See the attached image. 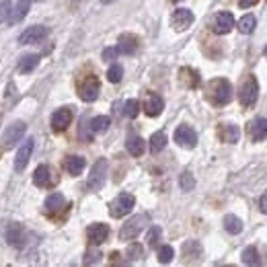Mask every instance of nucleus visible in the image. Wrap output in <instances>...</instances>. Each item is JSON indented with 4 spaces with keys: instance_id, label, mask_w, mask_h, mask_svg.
I'll use <instances>...</instances> for the list:
<instances>
[{
    "instance_id": "nucleus-13",
    "label": "nucleus",
    "mask_w": 267,
    "mask_h": 267,
    "mask_svg": "<svg viewBox=\"0 0 267 267\" xmlns=\"http://www.w3.org/2000/svg\"><path fill=\"white\" fill-rule=\"evenodd\" d=\"M72 117H74V113H72L70 107L58 109V111L51 115V128H54L56 132H64V130L72 124Z\"/></svg>"
},
{
    "instance_id": "nucleus-24",
    "label": "nucleus",
    "mask_w": 267,
    "mask_h": 267,
    "mask_svg": "<svg viewBox=\"0 0 267 267\" xmlns=\"http://www.w3.org/2000/svg\"><path fill=\"white\" fill-rule=\"evenodd\" d=\"M37 64H39V56L29 54V56L21 58V62H19V72L29 74V72H33V70L37 68Z\"/></svg>"
},
{
    "instance_id": "nucleus-3",
    "label": "nucleus",
    "mask_w": 267,
    "mask_h": 267,
    "mask_svg": "<svg viewBox=\"0 0 267 267\" xmlns=\"http://www.w3.org/2000/svg\"><path fill=\"white\" fill-rule=\"evenodd\" d=\"M107 171H109L107 158H99V161L93 165L91 175H88V181H86L88 189H91V191L103 189V185H105V181H107Z\"/></svg>"
},
{
    "instance_id": "nucleus-10",
    "label": "nucleus",
    "mask_w": 267,
    "mask_h": 267,
    "mask_svg": "<svg viewBox=\"0 0 267 267\" xmlns=\"http://www.w3.org/2000/svg\"><path fill=\"white\" fill-rule=\"evenodd\" d=\"M193 21H195V17L189 9H177L171 17V25L175 31H185V29H189L193 25Z\"/></svg>"
},
{
    "instance_id": "nucleus-6",
    "label": "nucleus",
    "mask_w": 267,
    "mask_h": 267,
    "mask_svg": "<svg viewBox=\"0 0 267 267\" xmlns=\"http://www.w3.org/2000/svg\"><path fill=\"white\" fill-rule=\"evenodd\" d=\"M99 91H101V84H99V78L97 76H86L82 80V84L78 86V95L84 103H93L97 101L99 97Z\"/></svg>"
},
{
    "instance_id": "nucleus-20",
    "label": "nucleus",
    "mask_w": 267,
    "mask_h": 267,
    "mask_svg": "<svg viewBox=\"0 0 267 267\" xmlns=\"http://www.w3.org/2000/svg\"><path fill=\"white\" fill-rule=\"evenodd\" d=\"M241 138V130L239 126H234V124H222L220 126V140L226 142V144H236Z\"/></svg>"
},
{
    "instance_id": "nucleus-47",
    "label": "nucleus",
    "mask_w": 267,
    "mask_h": 267,
    "mask_svg": "<svg viewBox=\"0 0 267 267\" xmlns=\"http://www.w3.org/2000/svg\"><path fill=\"white\" fill-rule=\"evenodd\" d=\"M31 3H33V0H31Z\"/></svg>"
},
{
    "instance_id": "nucleus-14",
    "label": "nucleus",
    "mask_w": 267,
    "mask_h": 267,
    "mask_svg": "<svg viewBox=\"0 0 267 267\" xmlns=\"http://www.w3.org/2000/svg\"><path fill=\"white\" fill-rule=\"evenodd\" d=\"M33 138H27L25 142H23V146L19 148V152H17V156H15V171H25V167H27V163H29V158H31V152H33Z\"/></svg>"
},
{
    "instance_id": "nucleus-29",
    "label": "nucleus",
    "mask_w": 267,
    "mask_h": 267,
    "mask_svg": "<svg viewBox=\"0 0 267 267\" xmlns=\"http://www.w3.org/2000/svg\"><path fill=\"white\" fill-rule=\"evenodd\" d=\"M183 255L187 257V261H195L201 257V245L197 241H189L183 245Z\"/></svg>"
},
{
    "instance_id": "nucleus-15",
    "label": "nucleus",
    "mask_w": 267,
    "mask_h": 267,
    "mask_svg": "<svg viewBox=\"0 0 267 267\" xmlns=\"http://www.w3.org/2000/svg\"><path fill=\"white\" fill-rule=\"evenodd\" d=\"M33 183L37 187H41V189H47V187H51L56 183V177H54V173H51V169L47 165H39L35 169V173H33Z\"/></svg>"
},
{
    "instance_id": "nucleus-17",
    "label": "nucleus",
    "mask_w": 267,
    "mask_h": 267,
    "mask_svg": "<svg viewBox=\"0 0 267 267\" xmlns=\"http://www.w3.org/2000/svg\"><path fill=\"white\" fill-rule=\"evenodd\" d=\"M249 136L253 142H261L267 138V120L265 117H255L249 122Z\"/></svg>"
},
{
    "instance_id": "nucleus-1",
    "label": "nucleus",
    "mask_w": 267,
    "mask_h": 267,
    "mask_svg": "<svg viewBox=\"0 0 267 267\" xmlns=\"http://www.w3.org/2000/svg\"><path fill=\"white\" fill-rule=\"evenodd\" d=\"M205 99L212 105H228L232 101V84L226 78H214L205 84Z\"/></svg>"
},
{
    "instance_id": "nucleus-42",
    "label": "nucleus",
    "mask_w": 267,
    "mask_h": 267,
    "mask_svg": "<svg viewBox=\"0 0 267 267\" xmlns=\"http://www.w3.org/2000/svg\"><path fill=\"white\" fill-rule=\"evenodd\" d=\"M259 210L263 212V214H267V191L261 195V199H259Z\"/></svg>"
},
{
    "instance_id": "nucleus-26",
    "label": "nucleus",
    "mask_w": 267,
    "mask_h": 267,
    "mask_svg": "<svg viewBox=\"0 0 267 267\" xmlns=\"http://www.w3.org/2000/svg\"><path fill=\"white\" fill-rule=\"evenodd\" d=\"M109 126H111V120L107 115H99V117H93L91 120V132L93 134H103V132H107L109 130Z\"/></svg>"
},
{
    "instance_id": "nucleus-31",
    "label": "nucleus",
    "mask_w": 267,
    "mask_h": 267,
    "mask_svg": "<svg viewBox=\"0 0 267 267\" xmlns=\"http://www.w3.org/2000/svg\"><path fill=\"white\" fill-rule=\"evenodd\" d=\"M179 74H181V80L185 82V86L195 88V86L199 84V74H197L195 70H191V68H183Z\"/></svg>"
},
{
    "instance_id": "nucleus-44",
    "label": "nucleus",
    "mask_w": 267,
    "mask_h": 267,
    "mask_svg": "<svg viewBox=\"0 0 267 267\" xmlns=\"http://www.w3.org/2000/svg\"><path fill=\"white\" fill-rule=\"evenodd\" d=\"M101 3H103V5H113L115 0H101Z\"/></svg>"
},
{
    "instance_id": "nucleus-27",
    "label": "nucleus",
    "mask_w": 267,
    "mask_h": 267,
    "mask_svg": "<svg viewBox=\"0 0 267 267\" xmlns=\"http://www.w3.org/2000/svg\"><path fill=\"white\" fill-rule=\"evenodd\" d=\"M165 146H167V134L165 132H154L150 136V152L158 154L161 150H165Z\"/></svg>"
},
{
    "instance_id": "nucleus-12",
    "label": "nucleus",
    "mask_w": 267,
    "mask_h": 267,
    "mask_svg": "<svg viewBox=\"0 0 267 267\" xmlns=\"http://www.w3.org/2000/svg\"><path fill=\"white\" fill-rule=\"evenodd\" d=\"M175 142L183 148H195L197 146V134L189 126H179L175 130Z\"/></svg>"
},
{
    "instance_id": "nucleus-9",
    "label": "nucleus",
    "mask_w": 267,
    "mask_h": 267,
    "mask_svg": "<svg viewBox=\"0 0 267 267\" xmlns=\"http://www.w3.org/2000/svg\"><path fill=\"white\" fill-rule=\"evenodd\" d=\"M45 35H47V29H45L43 25H33V27H27L25 31L19 35V43H21V45L39 43Z\"/></svg>"
},
{
    "instance_id": "nucleus-39",
    "label": "nucleus",
    "mask_w": 267,
    "mask_h": 267,
    "mask_svg": "<svg viewBox=\"0 0 267 267\" xmlns=\"http://www.w3.org/2000/svg\"><path fill=\"white\" fill-rule=\"evenodd\" d=\"M142 255H144L142 245H138V243L130 245V249H128V261H138V259H142Z\"/></svg>"
},
{
    "instance_id": "nucleus-34",
    "label": "nucleus",
    "mask_w": 267,
    "mask_h": 267,
    "mask_svg": "<svg viewBox=\"0 0 267 267\" xmlns=\"http://www.w3.org/2000/svg\"><path fill=\"white\" fill-rule=\"evenodd\" d=\"M138 113H140V103H138L136 99H130V101L124 103V115H126V117L134 120V117H136Z\"/></svg>"
},
{
    "instance_id": "nucleus-8",
    "label": "nucleus",
    "mask_w": 267,
    "mask_h": 267,
    "mask_svg": "<svg viewBox=\"0 0 267 267\" xmlns=\"http://www.w3.org/2000/svg\"><path fill=\"white\" fill-rule=\"evenodd\" d=\"M25 132H27V124H25V122H15L13 126H9V130H7L5 136H3V148H13V146H17V144L25 138Z\"/></svg>"
},
{
    "instance_id": "nucleus-22",
    "label": "nucleus",
    "mask_w": 267,
    "mask_h": 267,
    "mask_svg": "<svg viewBox=\"0 0 267 267\" xmlns=\"http://www.w3.org/2000/svg\"><path fill=\"white\" fill-rule=\"evenodd\" d=\"M126 148H128V152H130L132 156H142V154H144V150H146V142H144L140 136L132 134V136H128Z\"/></svg>"
},
{
    "instance_id": "nucleus-36",
    "label": "nucleus",
    "mask_w": 267,
    "mask_h": 267,
    "mask_svg": "<svg viewBox=\"0 0 267 267\" xmlns=\"http://www.w3.org/2000/svg\"><path fill=\"white\" fill-rule=\"evenodd\" d=\"M122 76H124V68H122L120 64H113V66L107 70V80L113 82V84H115V82H120Z\"/></svg>"
},
{
    "instance_id": "nucleus-4",
    "label": "nucleus",
    "mask_w": 267,
    "mask_h": 267,
    "mask_svg": "<svg viewBox=\"0 0 267 267\" xmlns=\"http://www.w3.org/2000/svg\"><path fill=\"white\" fill-rule=\"evenodd\" d=\"M259 97V84H257V78L255 76H247L243 82H241V88H239V101L243 107H253L255 101Z\"/></svg>"
},
{
    "instance_id": "nucleus-33",
    "label": "nucleus",
    "mask_w": 267,
    "mask_h": 267,
    "mask_svg": "<svg viewBox=\"0 0 267 267\" xmlns=\"http://www.w3.org/2000/svg\"><path fill=\"white\" fill-rule=\"evenodd\" d=\"M161 236H163V228L161 226H152L150 230H148V234H146V243H148V247H156L158 245V241H161Z\"/></svg>"
},
{
    "instance_id": "nucleus-2",
    "label": "nucleus",
    "mask_w": 267,
    "mask_h": 267,
    "mask_svg": "<svg viewBox=\"0 0 267 267\" xmlns=\"http://www.w3.org/2000/svg\"><path fill=\"white\" fill-rule=\"evenodd\" d=\"M148 224H150V216H148V214H138V216L130 218L120 230V239L122 241H134Z\"/></svg>"
},
{
    "instance_id": "nucleus-45",
    "label": "nucleus",
    "mask_w": 267,
    "mask_h": 267,
    "mask_svg": "<svg viewBox=\"0 0 267 267\" xmlns=\"http://www.w3.org/2000/svg\"><path fill=\"white\" fill-rule=\"evenodd\" d=\"M263 54H265V58H267V45H265V49H263Z\"/></svg>"
},
{
    "instance_id": "nucleus-18",
    "label": "nucleus",
    "mask_w": 267,
    "mask_h": 267,
    "mask_svg": "<svg viewBox=\"0 0 267 267\" xmlns=\"http://www.w3.org/2000/svg\"><path fill=\"white\" fill-rule=\"evenodd\" d=\"M138 45H140V39H138L136 35L124 33V35L120 37V41H117V51L124 54V56H132V54H136Z\"/></svg>"
},
{
    "instance_id": "nucleus-25",
    "label": "nucleus",
    "mask_w": 267,
    "mask_h": 267,
    "mask_svg": "<svg viewBox=\"0 0 267 267\" xmlns=\"http://www.w3.org/2000/svg\"><path fill=\"white\" fill-rule=\"evenodd\" d=\"M224 228L230 234H241L243 232V220L234 214H228V216H224Z\"/></svg>"
},
{
    "instance_id": "nucleus-32",
    "label": "nucleus",
    "mask_w": 267,
    "mask_h": 267,
    "mask_svg": "<svg viewBox=\"0 0 267 267\" xmlns=\"http://www.w3.org/2000/svg\"><path fill=\"white\" fill-rule=\"evenodd\" d=\"M241 259H243L245 265H259V263H261V257H259L257 247H247V249L243 251Z\"/></svg>"
},
{
    "instance_id": "nucleus-30",
    "label": "nucleus",
    "mask_w": 267,
    "mask_h": 267,
    "mask_svg": "<svg viewBox=\"0 0 267 267\" xmlns=\"http://www.w3.org/2000/svg\"><path fill=\"white\" fill-rule=\"evenodd\" d=\"M255 27H257V19L253 15H245L241 21H239V31L243 35H251L255 31Z\"/></svg>"
},
{
    "instance_id": "nucleus-37",
    "label": "nucleus",
    "mask_w": 267,
    "mask_h": 267,
    "mask_svg": "<svg viewBox=\"0 0 267 267\" xmlns=\"http://www.w3.org/2000/svg\"><path fill=\"white\" fill-rule=\"evenodd\" d=\"M11 13H13V3H11V0H3V3H0V23L9 21Z\"/></svg>"
},
{
    "instance_id": "nucleus-21",
    "label": "nucleus",
    "mask_w": 267,
    "mask_h": 267,
    "mask_svg": "<svg viewBox=\"0 0 267 267\" xmlns=\"http://www.w3.org/2000/svg\"><path fill=\"white\" fill-rule=\"evenodd\" d=\"M64 207H66V197L62 193H51V195H47V199H45V212L58 214V212H62Z\"/></svg>"
},
{
    "instance_id": "nucleus-7",
    "label": "nucleus",
    "mask_w": 267,
    "mask_h": 267,
    "mask_svg": "<svg viewBox=\"0 0 267 267\" xmlns=\"http://www.w3.org/2000/svg\"><path fill=\"white\" fill-rule=\"evenodd\" d=\"M232 29H234V17H232V13L220 11V13L214 15V19H212V31L214 33L226 35V33L232 31Z\"/></svg>"
},
{
    "instance_id": "nucleus-43",
    "label": "nucleus",
    "mask_w": 267,
    "mask_h": 267,
    "mask_svg": "<svg viewBox=\"0 0 267 267\" xmlns=\"http://www.w3.org/2000/svg\"><path fill=\"white\" fill-rule=\"evenodd\" d=\"M259 3V0H239V7L241 9H251V7H255Z\"/></svg>"
},
{
    "instance_id": "nucleus-46",
    "label": "nucleus",
    "mask_w": 267,
    "mask_h": 267,
    "mask_svg": "<svg viewBox=\"0 0 267 267\" xmlns=\"http://www.w3.org/2000/svg\"><path fill=\"white\" fill-rule=\"evenodd\" d=\"M173 3H179V0H173Z\"/></svg>"
},
{
    "instance_id": "nucleus-19",
    "label": "nucleus",
    "mask_w": 267,
    "mask_h": 267,
    "mask_svg": "<svg viewBox=\"0 0 267 267\" xmlns=\"http://www.w3.org/2000/svg\"><path fill=\"white\" fill-rule=\"evenodd\" d=\"M163 109H165V101H163L161 95H156V93H150V95H148V99H146V103H144L146 115L156 117V115L163 113Z\"/></svg>"
},
{
    "instance_id": "nucleus-35",
    "label": "nucleus",
    "mask_w": 267,
    "mask_h": 267,
    "mask_svg": "<svg viewBox=\"0 0 267 267\" xmlns=\"http://www.w3.org/2000/svg\"><path fill=\"white\" fill-rule=\"evenodd\" d=\"M179 185H181L183 191H191V189L195 187V179H193V175H191L189 171L181 173V177H179Z\"/></svg>"
},
{
    "instance_id": "nucleus-5",
    "label": "nucleus",
    "mask_w": 267,
    "mask_h": 267,
    "mask_svg": "<svg viewBox=\"0 0 267 267\" xmlns=\"http://www.w3.org/2000/svg\"><path fill=\"white\" fill-rule=\"evenodd\" d=\"M136 205V197L132 193H120L111 203H109V214L113 218H124L132 212V207Z\"/></svg>"
},
{
    "instance_id": "nucleus-38",
    "label": "nucleus",
    "mask_w": 267,
    "mask_h": 267,
    "mask_svg": "<svg viewBox=\"0 0 267 267\" xmlns=\"http://www.w3.org/2000/svg\"><path fill=\"white\" fill-rule=\"evenodd\" d=\"M173 257H175V249L173 247H169V245L161 247V251H158V261L161 263H171Z\"/></svg>"
},
{
    "instance_id": "nucleus-41",
    "label": "nucleus",
    "mask_w": 267,
    "mask_h": 267,
    "mask_svg": "<svg viewBox=\"0 0 267 267\" xmlns=\"http://www.w3.org/2000/svg\"><path fill=\"white\" fill-rule=\"evenodd\" d=\"M117 56H120L117 47H105V49H103V60H105V62H107V60H109V62H111V60H115Z\"/></svg>"
},
{
    "instance_id": "nucleus-16",
    "label": "nucleus",
    "mask_w": 267,
    "mask_h": 267,
    "mask_svg": "<svg viewBox=\"0 0 267 267\" xmlns=\"http://www.w3.org/2000/svg\"><path fill=\"white\" fill-rule=\"evenodd\" d=\"M25 228L21 226V224H17V222H11L9 226H7V241H9V245H13V247H17V249H21V247H25Z\"/></svg>"
},
{
    "instance_id": "nucleus-28",
    "label": "nucleus",
    "mask_w": 267,
    "mask_h": 267,
    "mask_svg": "<svg viewBox=\"0 0 267 267\" xmlns=\"http://www.w3.org/2000/svg\"><path fill=\"white\" fill-rule=\"evenodd\" d=\"M29 7H31V0H19L15 13H11V23H19L21 19H25V15L29 13Z\"/></svg>"
},
{
    "instance_id": "nucleus-40",
    "label": "nucleus",
    "mask_w": 267,
    "mask_h": 267,
    "mask_svg": "<svg viewBox=\"0 0 267 267\" xmlns=\"http://www.w3.org/2000/svg\"><path fill=\"white\" fill-rule=\"evenodd\" d=\"M101 253L97 251V249H93V251H86V255H84V265H95V263H99L101 261Z\"/></svg>"
},
{
    "instance_id": "nucleus-11",
    "label": "nucleus",
    "mask_w": 267,
    "mask_h": 267,
    "mask_svg": "<svg viewBox=\"0 0 267 267\" xmlns=\"http://www.w3.org/2000/svg\"><path fill=\"white\" fill-rule=\"evenodd\" d=\"M86 236H88V243H91L93 247H99L107 241V236H109V226L103 224V222H95L86 228Z\"/></svg>"
},
{
    "instance_id": "nucleus-23",
    "label": "nucleus",
    "mask_w": 267,
    "mask_h": 267,
    "mask_svg": "<svg viewBox=\"0 0 267 267\" xmlns=\"http://www.w3.org/2000/svg\"><path fill=\"white\" fill-rule=\"evenodd\" d=\"M64 167H66V171H68L72 177H78V175L84 171V167H86V161H84L82 156H68Z\"/></svg>"
}]
</instances>
